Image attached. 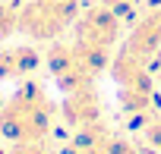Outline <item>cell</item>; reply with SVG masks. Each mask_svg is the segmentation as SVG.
Wrapping results in <instances>:
<instances>
[{"instance_id": "3957f363", "label": "cell", "mask_w": 161, "mask_h": 154, "mask_svg": "<svg viewBox=\"0 0 161 154\" xmlns=\"http://www.w3.org/2000/svg\"><path fill=\"white\" fill-rule=\"evenodd\" d=\"M38 63V54L32 47H19V50H3L0 54V79H13V75H25L32 72Z\"/></svg>"}, {"instance_id": "7a4b0ae2", "label": "cell", "mask_w": 161, "mask_h": 154, "mask_svg": "<svg viewBox=\"0 0 161 154\" xmlns=\"http://www.w3.org/2000/svg\"><path fill=\"white\" fill-rule=\"evenodd\" d=\"M69 0H63V3H54V0H38V3L29 7L22 25L25 32H32L35 38H51L57 35L66 22H69Z\"/></svg>"}, {"instance_id": "277c9868", "label": "cell", "mask_w": 161, "mask_h": 154, "mask_svg": "<svg viewBox=\"0 0 161 154\" xmlns=\"http://www.w3.org/2000/svg\"><path fill=\"white\" fill-rule=\"evenodd\" d=\"M10 154H47V148H44V141H19Z\"/></svg>"}, {"instance_id": "5b68a950", "label": "cell", "mask_w": 161, "mask_h": 154, "mask_svg": "<svg viewBox=\"0 0 161 154\" xmlns=\"http://www.w3.org/2000/svg\"><path fill=\"white\" fill-rule=\"evenodd\" d=\"M10 28H13V16H10V13H7L3 7H0V38H3V35H7Z\"/></svg>"}, {"instance_id": "6da1fadb", "label": "cell", "mask_w": 161, "mask_h": 154, "mask_svg": "<svg viewBox=\"0 0 161 154\" xmlns=\"http://www.w3.org/2000/svg\"><path fill=\"white\" fill-rule=\"evenodd\" d=\"M51 132V104L38 85H25L0 110V135L19 141H44Z\"/></svg>"}, {"instance_id": "8992f818", "label": "cell", "mask_w": 161, "mask_h": 154, "mask_svg": "<svg viewBox=\"0 0 161 154\" xmlns=\"http://www.w3.org/2000/svg\"><path fill=\"white\" fill-rule=\"evenodd\" d=\"M148 138H152V145L161 151V123H152V126H148Z\"/></svg>"}]
</instances>
